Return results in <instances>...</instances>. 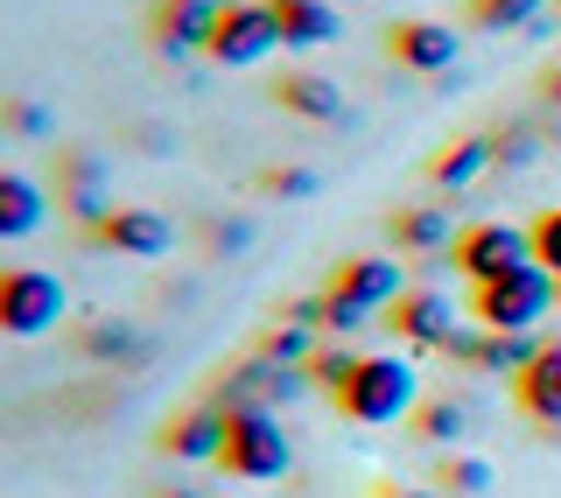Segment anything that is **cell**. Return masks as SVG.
<instances>
[{"label": "cell", "instance_id": "6da1fadb", "mask_svg": "<svg viewBox=\"0 0 561 498\" xmlns=\"http://www.w3.org/2000/svg\"><path fill=\"white\" fill-rule=\"evenodd\" d=\"M414 407H421V372H414V359H393V351L358 359L351 386L337 394V415L358 421V429H393V421H408Z\"/></svg>", "mask_w": 561, "mask_h": 498}, {"label": "cell", "instance_id": "7a4b0ae2", "mask_svg": "<svg viewBox=\"0 0 561 498\" xmlns=\"http://www.w3.org/2000/svg\"><path fill=\"white\" fill-rule=\"evenodd\" d=\"M478 330H505V337H534L548 316L561 309V281L548 274L540 260H526L513 267V274H499V281H484L478 288Z\"/></svg>", "mask_w": 561, "mask_h": 498}, {"label": "cell", "instance_id": "3957f363", "mask_svg": "<svg viewBox=\"0 0 561 498\" xmlns=\"http://www.w3.org/2000/svg\"><path fill=\"white\" fill-rule=\"evenodd\" d=\"M225 477L239 485H274V477L295 471V442L280 429L274 407H245V415H225Z\"/></svg>", "mask_w": 561, "mask_h": 498}, {"label": "cell", "instance_id": "277c9868", "mask_svg": "<svg viewBox=\"0 0 561 498\" xmlns=\"http://www.w3.org/2000/svg\"><path fill=\"white\" fill-rule=\"evenodd\" d=\"M534 260V233L526 225H505V218H484V225H463L449 246V267L470 281V288H484V281L513 274V267Z\"/></svg>", "mask_w": 561, "mask_h": 498}, {"label": "cell", "instance_id": "5b68a950", "mask_svg": "<svg viewBox=\"0 0 561 498\" xmlns=\"http://www.w3.org/2000/svg\"><path fill=\"white\" fill-rule=\"evenodd\" d=\"M64 309H70V295H64V281L49 274V267H8V274H0V330L8 337L57 330Z\"/></svg>", "mask_w": 561, "mask_h": 498}, {"label": "cell", "instance_id": "8992f818", "mask_svg": "<svg viewBox=\"0 0 561 498\" xmlns=\"http://www.w3.org/2000/svg\"><path fill=\"white\" fill-rule=\"evenodd\" d=\"M274 49H288V43H280V14H274V0H232L204 57H210V64H225V70H253V64H267Z\"/></svg>", "mask_w": 561, "mask_h": 498}, {"label": "cell", "instance_id": "52a82bcc", "mask_svg": "<svg viewBox=\"0 0 561 498\" xmlns=\"http://www.w3.org/2000/svg\"><path fill=\"white\" fill-rule=\"evenodd\" d=\"M225 8H232V0H154V14H148L154 49H162V57H197V49H210Z\"/></svg>", "mask_w": 561, "mask_h": 498}, {"label": "cell", "instance_id": "ba28073f", "mask_svg": "<svg viewBox=\"0 0 561 498\" xmlns=\"http://www.w3.org/2000/svg\"><path fill=\"white\" fill-rule=\"evenodd\" d=\"M330 295H344V302H358V309H393L400 295H408V267H400L393 253H358V260H344L337 274H330Z\"/></svg>", "mask_w": 561, "mask_h": 498}, {"label": "cell", "instance_id": "9c48e42d", "mask_svg": "<svg viewBox=\"0 0 561 498\" xmlns=\"http://www.w3.org/2000/svg\"><path fill=\"white\" fill-rule=\"evenodd\" d=\"M456 29L443 22H393L386 29V57H393L400 70H414V78H443V70L456 64Z\"/></svg>", "mask_w": 561, "mask_h": 498}, {"label": "cell", "instance_id": "30bf717a", "mask_svg": "<svg viewBox=\"0 0 561 498\" xmlns=\"http://www.w3.org/2000/svg\"><path fill=\"white\" fill-rule=\"evenodd\" d=\"M92 239L113 246V253H127V260H162L175 246V218L169 211H148V204H127V211H113Z\"/></svg>", "mask_w": 561, "mask_h": 498}, {"label": "cell", "instance_id": "8fae6325", "mask_svg": "<svg viewBox=\"0 0 561 498\" xmlns=\"http://www.w3.org/2000/svg\"><path fill=\"white\" fill-rule=\"evenodd\" d=\"M513 400H519V415L534 421L540 435L561 429V337H548V344H540V359L513 380Z\"/></svg>", "mask_w": 561, "mask_h": 498}, {"label": "cell", "instance_id": "7c38bea8", "mask_svg": "<svg viewBox=\"0 0 561 498\" xmlns=\"http://www.w3.org/2000/svg\"><path fill=\"white\" fill-rule=\"evenodd\" d=\"M105 176H113V169H105L99 155H84V148L64 155V183L57 190H64V211L84 225V233H99V225L113 218V204H105Z\"/></svg>", "mask_w": 561, "mask_h": 498}, {"label": "cell", "instance_id": "4fadbf2b", "mask_svg": "<svg viewBox=\"0 0 561 498\" xmlns=\"http://www.w3.org/2000/svg\"><path fill=\"white\" fill-rule=\"evenodd\" d=\"M274 105H288L295 120H316V127H344V92L337 78H323V70H288V78L274 84Z\"/></svg>", "mask_w": 561, "mask_h": 498}, {"label": "cell", "instance_id": "5bb4252c", "mask_svg": "<svg viewBox=\"0 0 561 498\" xmlns=\"http://www.w3.org/2000/svg\"><path fill=\"white\" fill-rule=\"evenodd\" d=\"M491 169H499V140H491V134H463V140H449V148L428 162V183L449 190V197H463V190L484 183Z\"/></svg>", "mask_w": 561, "mask_h": 498}, {"label": "cell", "instance_id": "9a60e30c", "mask_svg": "<svg viewBox=\"0 0 561 498\" xmlns=\"http://www.w3.org/2000/svg\"><path fill=\"white\" fill-rule=\"evenodd\" d=\"M162 450L183 456V464H218L225 456V407L204 400V407H190V415H175L162 429Z\"/></svg>", "mask_w": 561, "mask_h": 498}, {"label": "cell", "instance_id": "2e32d148", "mask_svg": "<svg viewBox=\"0 0 561 498\" xmlns=\"http://www.w3.org/2000/svg\"><path fill=\"white\" fill-rule=\"evenodd\" d=\"M393 330L408 337V344H449L456 330V302L443 288H408L393 302Z\"/></svg>", "mask_w": 561, "mask_h": 498}, {"label": "cell", "instance_id": "e0dca14e", "mask_svg": "<svg viewBox=\"0 0 561 498\" xmlns=\"http://www.w3.org/2000/svg\"><path fill=\"white\" fill-rule=\"evenodd\" d=\"M49 218V197H43V183H35V176H22V169H8L0 176V239H28L35 225Z\"/></svg>", "mask_w": 561, "mask_h": 498}, {"label": "cell", "instance_id": "ac0fdd59", "mask_svg": "<svg viewBox=\"0 0 561 498\" xmlns=\"http://www.w3.org/2000/svg\"><path fill=\"white\" fill-rule=\"evenodd\" d=\"M274 14L288 49H323L337 35V0H274Z\"/></svg>", "mask_w": 561, "mask_h": 498}, {"label": "cell", "instance_id": "d6986e66", "mask_svg": "<svg viewBox=\"0 0 561 498\" xmlns=\"http://www.w3.org/2000/svg\"><path fill=\"white\" fill-rule=\"evenodd\" d=\"M393 246L400 253H443V246H456V225H449V211H435V204H408V211H393Z\"/></svg>", "mask_w": 561, "mask_h": 498}, {"label": "cell", "instance_id": "ffe728a7", "mask_svg": "<svg viewBox=\"0 0 561 498\" xmlns=\"http://www.w3.org/2000/svg\"><path fill=\"white\" fill-rule=\"evenodd\" d=\"M540 344H548V337H505V330H484V344H478V372L519 380V372L540 359Z\"/></svg>", "mask_w": 561, "mask_h": 498}, {"label": "cell", "instance_id": "44dd1931", "mask_svg": "<svg viewBox=\"0 0 561 498\" xmlns=\"http://www.w3.org/2000/svg\"><path fill=\"white\" fill-rule=\"evenodd\" d=\"M78 344L92 351V359H127V365H148V344L134 337V324H105V316H99V324H84V330H78Z\"/></svg>", "mask_w": 561, "mask_h": 498}, {"label": "cell", "instance_id": "7402d4cb", "mask_svg": "<svg viewBox=\"0 0 561 498\" xmlns=\"http://www.w3.org/2000/svg\"><path fill=\"white\" fill-rule=\"evenodd\" d=\"M548 14V0H470V22L484 35H513V29H534Z\"/></svg>", "mask_w": 561, "mask_h": 498}, {"label": "cell", "instance_id": "603a6c76", "mask_svg": "<svg viewBox=\"0 0 561 498\" xmlns=\"http://www.w3.org/2000/svg\"><path fill=\"white\" fill-rule=\"evenodd\" d=\"M414 429H421V442H463L470 407L463 400H428V407H414Z\"/></svg>", "mask_w": 561, "mask_h": 498}, {"label": "cell", "instance_id": "cb8c5ba5", "mask_svg": "<svg viewBox=\"0 0 561 498\" xmlns=\"http://www.w3.org/2000/svg\"><path fill=\"white\" fill-rule=\"evenodd\" d=\"M351 372H358V351H344V344H316V359H309V386H323L330 400L351 386Z\"/></svg>", "mask_w": 561, "mask_h": 498}, {"label": "cell", "instance_id": "d4e9b609", "mask_svg": "<svg viewBox=\"0 0 561 498\" xmlns=\"http://www.w3.org/2000/svg\"><path fill=\"white\" fill-rule=\"evenodd\" d=\"M449 498H484L491 491V464L484 456H443V477H435Z\"/></svg>", "mask_w": 561, "mask_h": 498}, {"label": "cell", "instance_id": "484cf974", "mask_svg": "<svg viewBox=\"0 0 561 498\" xmlns=\"http://www.w3.org/2000/svg\"><path fill=\"white\" fill-rule=\"evenodd\" d=\"M260 190L280 197V204H302V197L323 190V176H316V169H260Z\"/></svg>", "mask_w": 561, "mask_h": 498}, {"label": "cell", "instance_id": "4316f807", "mask_svg": "<svg viewBox=\"0 0 561 498\" xmlns=\"http://www.w3.org/2000/svg\"><path fill=\"white\" fill-rule=\"evenodd\" d=\"M526 233H534V260L561 281V204H554V211H540V218L526 225Z\"/></svg>", "mask_w": 561, "mask_h": 498}, {"label": "cell", "instance_id": "83f0119b", "mask_svg": "<svg viewBox=\"0 0 561 498\" xmlns=\"http://www.w3.org/2000/svg\"><path fill=\"white\" fill-rule=\"evenodd\" d=\"M260 359H274V365H309L316 359V344H309V330H267V344H260Z\"/></svg>", "mask_w": 561, "mask_h": 498}, {"label": "cell", "instance_id": "f1b7e54d", "mask_svg": "<svg viewBox=\"0 0 561 498\" xmlns=\"http://www.w3.org/2000/svg\"><path fill=\"white\" fill-rule=\"evenodd\" d=\"M491 140H499V169H526L540 155V134L534 127H499Z\"/></svg>", "mask_w": 561, "mask_h": 498}, {"label": "cell", "instance_id": "f546056e", "mask_svg": "<svg viewBox=\"0 0 561 498\" xmlns=\"http://www.w3.org/2000/svg\"><path fill=\"white\" fill-rule=\"evenodd\" d=\"M8 134L43 140V134H49V113H43V105H28V99H8Z\"/></svg>", "mask_w": 561, "mask_h": 498}, {"label": "cell", "instance_id": "4dcf8cb0", "mask_svg": "<svg viewBox=\"0 0 561 498\" xmlns=\"http://www.w3.org/2000/svg\"><path fill=\"white\" fill-rule=\"evenodd\" d=\"M204 246H210V253H245V246H253V225H204Z\"/></svg>", "mask_w": 561, "mask_h": 498}, {"label": "cell", "instance_id": "1f68e13d", "mask_svg": "<svg viewBox=\"0 0 561 498\" xmlns=\"http://www.w3.org/2000/svg\"><path fill=\"white\" fill-rule=\"evenodd\" d=\"M365 324H373V309H358V302L330 295V324H323V330H337V337H351V330H365Z\"/></svg>", "mask_w": 561, "mask_h": 498}, {"label": "cell", "instance_id": "d6a6232c", "mask_svg": "<svg viewBox=\"0 0 561 498\" xmlns=\"http://www.w3.org/2000/svg\"><path fill=\"white\" fill-rule=\"evenodd\" d=\"M478 344H484V330H463V324H456L443 351H449V359H456V365H478Z\"/></svg>", "mask_w": 561, "mask_h": 498}, {"label": "cell", "instance_id": "836d02e7", "mask_svg": "<svg viewBox=\"0 0 561 498\" xmlns=\"http://www.w3.org/2000/svg\"><path fill=\"white\" fill-rule=\"evenodd\" d=\"M379 498H449L443 485H408V491H379Z\"/></svg>", "mask_w": 561, "mask_h": 498}, {"label": "cell", "instance_id": "e575fe53", "mask_svg": "<svg viewBox=\"0 0 561 498\" xmlns=\"http://www.w3.org/2000/svg\"><path fill=\"white\" fill-rule=\"evenodd\" d=\"M540 99H548V105H561V64L548 70V78H540Z\"/></svg>", "mask_w": 561, "mask_h": 498}, {"label": "cell", "instance_id": "d590c367", "mask_svg": "<svg viewBox=\"0 0 561 498\" xmlns=\"http://www.w3.org/2000/svg\"><path fill=\"white\" fill-rule=\"evenodd\" d=\"M169 498H197V491H169Z\"/></svg>", "mask_w": 561, "mask_h": 498}]
</instances>
